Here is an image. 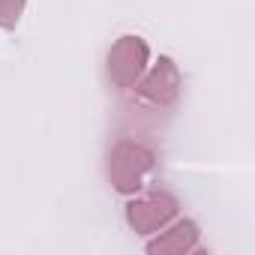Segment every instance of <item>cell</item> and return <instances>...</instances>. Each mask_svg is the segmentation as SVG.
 Masks as SVG:
<instances>
[{
    "instance_id": "obj_2",
    "label": "cell",
    "mask_w": 255,
    "mask_h": 255,
    "mask_svg": "<svg viewBox=\"0 0 255 255\" xmlns=\"http://www.w3.org/2000/svg\"><path fill=\"white\" fill-rule=\"evenodd\" d=\"M177 210H180V201L171 192L156 189V192H147V195L132 198L126 204V222H129V228L135 234L147 237V234L162 231L168 222H174Z\"/></svg>"
},
{
    "instance_id": "obj_3",
    "label": "cell",
    "mask_w": 255,
    "mask_h": 255,
    "mask_svg": "<svg viewBox=\"0 0 255 255\" xmlns=\"http://www.w3.org/2000/svg\"><path fill=\"white\" fill-rule=\"evenodd\" d=\"M150 48L141 36H120L108 51V78L120 90H132L147 69Z\"/></svg>"
},
{
    "instance_id": "obj_1",
    "label": "cell",
    "mask_w": 255,
    "mask_h": 255,
    "mask_svg": "<svg viewBox=\"0 0 255 255\" xmlns=\"http://www.w3.org/2000/svg\"><path fill=\"white\" fill-rule=\"evenodd\" d=\"M153 165H156V156L144 144L117 141L108 153V180L120 195H135L144 186Z\"/></svg>"
},
{
    "instance_id": "obj_4",
    "label": "cell",
    "mask_w": 255,
    "mask_h": 255,
    "mask_svg": "<svg viewBox=\"0 0 255 255\" xmlns=\"http://www.w3.org/2000/svg\"><path fill=\"white\" fill-rule=\"evenodd\" d=\"M180 84H183V78H180L177 63L171 57H159L156 66L147 75L138 78L135 90H138L141 99H147V102H153L159 108H168V105H174V99L180 93Z\"/></svg>"
},
{
    "instance_id": "obj_6",
    "label": "cell",
    "mask_w": 255,
    "mask_h": 255,
    "mask_svg": "<svg viewBox=\"0 0 255 255\" xmlns=\"http://www.w3.org/2000/svg\"><path fill=\"white\" fill-rule=\"evenodd\" d=\"M24 3H27V0H0V27H3V30H15L18 21H21Z\"/></svg>"
},
{
    "instance_id": "obj_5",
    "label": "cell",
    "mask_w": 255,
    "mask_h": 255,
    "mask_svg": "<svg viewBox=\"0 0 255 255\" xmlns=\"http://www.w3.org/2000/svg\"><path fill=\"white\" fill-rule=\"evenodd\" d=\"M156 234H159V231H156ZM198 237H201L198 222L180 219V222H174L168 231H162L156 240H150L144 249H147V255H186V252H192V249L198 246Z\"/></svg>"
}]
</instances>
